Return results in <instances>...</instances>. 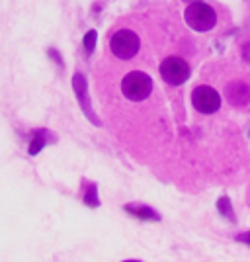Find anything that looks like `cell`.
I'll use <instances>...</instances> for the list:
<instances>
[{
    "mask_svg": "<svg viewBox=\"0 0 250 262\" xmlns=\"http://www.w3.org/2000/svg\"><path fill=\"white\" fill-rule=\"evenodd\" d=\"M96 43H98V33L94 32V30L86 32L84 39H82V45H84V51H86V55L94 53V49H96Z\"/></svg>",
    "mask_w": 250,
    "mask_h": 262,
    "instance_id": "cell-12",
    "label": "cell"
},
{
    "mask_svg": "<svg viewBox=\"0 0 250 262\" xmlns=\"http://www.w3.org/2000/svg\"><path fill=\"white\" fill-rule=\"evenodd\" d=\"M217 211L223 219H227L229 223H237V215H235V209H233V204L229 196H221L217 200Z\"/></svg>",
    "mask_w": 250,
    "mask_h": 262,
    "instance_id": "cell-11",
    "label": "cell"
},
{
    "mask_svg": "<svg viewBox=\"0 0 250 262\" xmlns=\"http://www.w3.org/2000/svg\"><path fill=\"white\" fill-rule=\"evenodd\" d=\"M121 262H141V260H121Z\"/></svg>",
    "mask_w": 250,
    "mask_h": 262,
    "instance_id": "cell-17",
    "label": "cell"
},
{
    "mask_svg": "<svg viewBox=\"0 0 250 262\" xmlns=\"http://www.w3.org/2000/svg\"><path fill=\"white\" fill-rule=\"evenodd\" d=\"M82 202L88 208L96 209L102 206L98 196V184L96 182H90V180H82Z\"/></svg>",
    "mask_w": 250,
    "mask_h": 262,
    "instance_id": "cell-10",
    "label": "cell"
},
{
    "mask_svg": "<svg viewBox=\"0 0 250 262\" xmlns=\"http://www.w3.org/2000/svg\"><path fill=\"white\" fill-rule=\"evenodd\" d=\"M139 47H141L139 35L133 32V30H127V28L118 30V32L109 37V49L121 61L133 59L135 55L139 53Z\"/></svg>",
    "mask_w": 250,
    "mask_h": 262,
    "instance_id": "cell-3",
    "label": "cell"
},
{
    "mask_svg": "<svg viewBox=\"0 0 250 262\" xmlns=\"http://www.w3.org/2000/svg\"><path fill=\"white\" fill-rule=\"evenodd\" d=\"M248 137H250V131H248Z\"/></svg>",
    "mask_w": 250,
    "mask_h": 262,
    "instance_id": "cell-18",
    "label": "cell"
},
{
    "mask_svg": "<svg viewBox=\"0 0 250 262\" xmlns=\"http://www.w3.org/2000/svg\"><path fill=\"white\" fill-rule=\"evenodd\" d=\"M123 211L125 213H129L133 217L141 219V221H161V213L156 211L154 208L151 206H147V204H139V202H131V204H125L123 206Z\"/></svg>",
    "mask_w": 250,
    "mask_h": 262,
    "instance_id": "cell-9",
    "label": "cell"
},
{
    "mask_svg": "<svg viewBox=\"0 0 250 262\" xmlns=\"http://www.w3.org/2000/svg\"><path fill=\"white\" fill-rule=\"evenodd\" d=\"M73 90H75V96L78 100V106L84 112L88 121L94 123V125H102V121L98 120L96 112L92 110V102H90V94H88V80L82 73H75L73 75Z\"/></svg>",
    "mask_w": 250,
    "mask_h": 262,
    "instance_id": "cell-6",
    "label": "cell"
},
{
    "mask_svg": "<svg viewBox=\"0 0 250 262\" xmlns=\"http://www.w3.org/2000/svg\"><path fill=\"white\" fill-rule=\"evenodd\" d=\"M225 98L229 100L231 106L235 108H244L250 102V86L242 80H235L229 82L225 86Z\"/></svg>",
    "mask_w": 250,
    "mask_h": 262,
    "instance_id": "cell-7",
    "label": "cell"
},
{
    "mask_svg": "<svg viewBox=\"0 0 250 262\" xmlns=\"http://www.w3.org/2000/svg\"><path fill=\"white\" fill-rule=\"evenodd\" d=\"M152 78L141 71H131L121 80V94L131 102H143L151 96Z\"/></svg>",
    "mask_w": 250,
    "mask_h": 262,
    "instance_id": "cell-1",
    "label": "cell"
},
{
    "mask_svg": "<svg viewBox=\"0 0 250 262\" xmlns=\"http://www.w3.org/2000/svg\"><path fill=\"white\" fill-rule=\"evenodd\" d=\"M190 65L182 57H166L161 63V77L164 82L172 84V86H180L190 78Z\"/></svg>",
    "mask_w": 250,
    "mask_h": 262,
    "instance_id": "cell-4",
    "label": "cell"
},
{
    "mask_svg": "<svg viewBox=\"0 0 250 262\" xmlns=\"http://www.w3.org/2000/svg\"><path fill=\"white\" fill-rule=\"evenodd\" d=\"M192 106L199 114H215L221 108V96L215 88L201 84L192 90Z\"/></svg>",
    "mask_w": 250,
    "mask_h": 262,
    "instance_id": "cell-5",
    "label": "cell"
},
{
    "mask_svg": "<svg viewBox=\"0 0 250 262\" xmlns=\"http://www.w3.org/2000/svg\"><path fill=\"white\" fill-rule=\"evenodd\" d=\"M242 59H244L246 63H250V41L244 43V47H242Z\"/></svg>",
    "mask_w": 250,
    "mask_h": 262,
    "instance_id": "cell-15",
    "label": "cell"
},
{
    "mask_svg": "<svg viewBox=\"0 0 250 262\" xmlns=\"http://www.w3.org/2000/svg\"><path fill=\"white\" fill-rule=\"evenodd\" d=\"M184 20L194 32H209L217 24V14L209 4L199 0V2L188 4V8L184 12Z\"/></svg>",
    "mask_w": 250,
    "mask_h": 262,
    "instance_id": "cell-2",
    "label": "cell"
},
{
    "mask_svg": "<svg viewBox=\"0 0 250 262\" xmlns=\"http://www.w3.org/2000/svg\"><path fill=\"white\" fill-rule=\"evenodd\" d=\"M184 2H188V4H192V2H199V0H184Z\"/></svg>",
    "mask_w": 250,
    "mask_h": 262,
    "instance_id": "cell-16",
    "label": "cell"
},
{
    "mask_svg": "<svg viewBox=\"0 0 250 262\" xmlns=\"http://www.w3.org/2000/svg\"><path fill=\"white\" fill-rule=\"evenodd\" d=\"M235 241H239V243H244V245H250V231H244V233H239Z\"/></svg>",
    "mask_w": 250,
    "mask_h": 262,
    "instance_id": "cell-14",
    "label": "cell"
},
{
    "mask_svg": "<svg viewBox=\"0 0 250 262\" xmlns=\"http://www.w3.org/2000/svg\"><path fill=\"white\" fill-rule=\"evenodd\" d=\"M47 55H49V59H51V61H55V63L61 67V69L65 67V61H63V57L59 55V51H57L55 47H49V49H47Z\"/></svg>",
    "mask_w": 250,
    "mask_h": 262,
    "instance_id": "cell-13",
    "label": "cell"
},
{
    "mask_svg": "<svg viewBox=\"0 0 250 262\" xmlns=\"http://www.w3.org/2000/svg\"><path fill=\"white\" fill-rule=\"evenodd\" d=\"M57 141V135H53L49 129H33L32 131V139H30V145H28V155H39L43 151L45 147L49 145V143H55Z\"/></svg>",
    "mask_w": 250,
    "mask_h": 262,
    "instance_id": "cell-8",
    "label": "cell"
}]
</instances>
